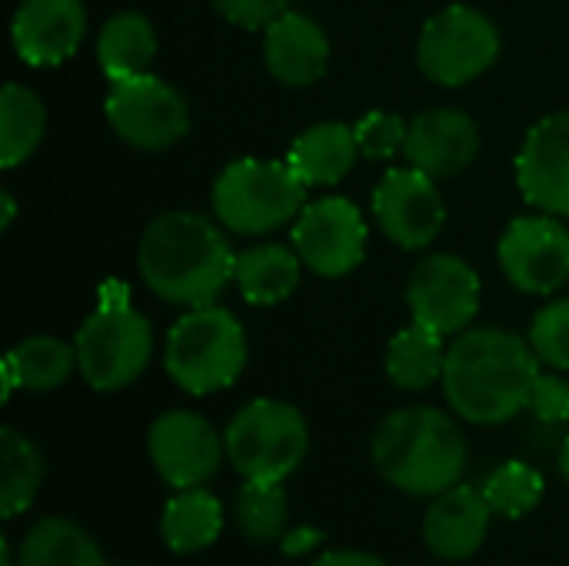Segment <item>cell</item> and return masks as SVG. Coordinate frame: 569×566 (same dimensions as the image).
I'll return each instance as SVG.
<instances>
[{
    "mask_svg": "<svg viewBox=\"0 0 569 566\" xmlns=\"http://www.w3.org/2000/svg\"><path fill=\"white\" fill-rule=\"evenodd\" d=\"M540 357L530 340L503 327H470L447 350L443 394L457 417L497 427L527 410Z\"/></svg>",
    "mask_w": 569,
    "mask_h": 566,
    "instance_id": "1",
    "label": "cell"
},
{
    "mask_svg": "<svg viewBox=\"0 0 569 566\" xmlns=\"http://www.w3.org/2000/svg\"><path fill=\"white\" fill-rule=\"evenodd\" d=\"M137 267L153 297L190 310L217 304L237 274V254L210 217L193 210H170L153 217L143 230Z\"/></svg>",
    "mask_w": 569,
    "mask_h": 566,
    "instance_id": "2",
    "label": "cell"
},
{
    "mask_svg": "<svg viewBox=\"0 0 569 566\" xmlns=\"http://www.w3.org/2000/svg\"><path fill=\"white\" fill-rule=\"evenodd\" d=\"M377 474L410 494L440 497L467 470V440L450 414L437 407H403L380 420L370 440Z\"/></svg>",
    "mask_w": 569,
    "mask_h": 566,
    "instance_id": "3",
    "label": "cell"
},
{
    "mask_svg": "<svg viewBox=\"0 0 569 566\" xmlns=\"http://www.w3.org/2000/svg\"><path fill=\"white\" fill-rule=\"evenodd\" d=\"M73 347L80 377L93 390L113 394L140 380V374L150 367L153 327L140 310L130 307L123 284H107L100 290L97 310L80 324Z\"/></svg>",
    "mask_w": 569,
    "mask_h": 566,
    "instance_id": "4",
    "label": "cell"
},
{
    "mask_svg": "<svg viewBox=\"0 0 569 566\" xmlns=\"http://www.w3.org/2000/svg\"><path fill=\"white\" fill-rule=\"evenodd\" d=\"M163 367L167 377L193 397L227 390L247 367V334L240 320L217 304L190 307L167 334Z\"/></svg>",
    "mask_w": 569,
    "mask_h": 566,
    "instance_id": "5",
    "label": "cell"
},
{
    "mask_svg": "<svg viewBox=\"0 0 569 566\" xmlns=\"http://www.w3.org/2000/svg\"><path fill=\"white\" fill-rule=\"evenodd\" d=\"M307 207V183L287 160L243 157L223 167L213 183L217 220L243 237L287 227Z\"/></svg>",
    "mask_w": 569,
    "mask_h": 566,
    "instance_id": "6",
    "label": "cell"
},
{
    "mask_svg": "<svg viewBox=\"0 0 569 566\" xmlns=\"http://www.w3.org/2000/svg\"><path fill=\"white\" fill-rule=\"evenodd\" d=\"M227 460L243 480L283 484L307 457L310 430L303 414L283 400H250L223 430Z\"/></svg>",
    "mask_w": 569,
    "mask_h": 566,
    "instance_id": "7",
    "label": "cell"
},
{
    "mask_svg": "<svg viewBox=\"0 0 569 566\" xmlns=\"http://www.w3.org/2000/svg\"><path fill=\"white\" fill-rule=\"evenodd\" d=\"M497 57L500 30L483 10L470 3H450L433 13L417 40V67L440 87L473 83L497 63Z\"/></svg>",
    "mask_w": 569,
    "mask_h": 566,
    "instance_id": "8",
    "label": "cell"
},
{
    "mask_svg": "<svg viewBox=\"0 0 569 566\" xmlns=\"http://www.w3.org/2000/svg\"><path fill=\"white\" fill-rule=\"evenodd\" d=\"M103 110L117 137L147 153L173 147L190 130V110L183 93L153 73L113 80Z\"/></svg>",
    "mask_w": 569,
    "mask_h": 566,
    "instance_id": "9",
    "label": "cell"
},
{
    "mask_svg": "<svg viewBox=\"0 0 569 566\" xmlns=\"http://www.w3.org/2000/svg\"><path fill=\"white\" fill-rule=\"evenodd\" d=\"M497 260L520 294H557L569 280V227L543 210L517 217L500 237Z\"/></svg>",
    "mask_w": 569,
    "mask_h": 566,
    "instance_id": "10",
    "label": "cell"
},
{
    "mask_svg": "<svg viewBox=\"0 0 569 566\" xmlns=\"http://www.w3.org/2000/svg\"><path fill=\"white\" fill-rule=\"evenodd\" d=\"M407 307L417 324L457 337L480 314V277L463 257L430 254L407 280Z\"/></svg>",
    "mask_w": 569,
    "mask_h": 566,
    "instance_id": "11",
    "label": "cell"
},
{
    "mask_svg": "<svg viewBox=\"0 0 569 566\" xmlns=\"http://www.w3.org/2000/svg\"><path fill=\"white\" fill-rule=\"evenodd\" d=\"M293 250L317 277H347L367 257V220L347 197L307 203L293 224Z\"/></svg>",
    "mask_w": 569,
    "mask_h": 566,
    "instance_id": "12",
    "label": "cell"
},
{
    "mask_svg": "<svg viewBox=\"0 0 569 566\" xmlns=\"http://www.w3.org/2000/svg\"><path fill=\"white\" fill-rule=\"evenodd\" d=\"M433 180L437 177L417 167H393L383 173L373 190V217L390 244L403 250H423L440 237L447 224V203Z\"/></svg>",
    "mask_w": 569,
    "mask_h": 566,
    "instance_id": "13",
    "label": "cell"
},
{
    "mask_svg": "<svg viewBox=\"0 0 569 566\" xmlns=\"http://www.w3.org/2000/svg\"><path fill=\"white\" fill-rule=\"evenodd\" d=\"M147 450L160 480L170 484L173 490L203 487L220 470V460L227 457V444L213 430V424L190 410L160 414L150 424Z\"/></svg>",
    "mask_w": 569,
    "mask_h": 566,
    "instance_id": "14",
    "label": "cell"
},
{
    "mask_svg": "<svg viewBox=\"0 0 569 566\" xmlns=\"http://www.w3.org/2000/svg\"><path fill=\"white\" fill-rule=\"evenodd\" d=\"M517 187L533 210L569 217V110L530 127L517 153Z\"/></svg>",
    "mask_w": 569,
    "mask_h": 566,
    "instance_id": "15",
    "label": "cell"
},
{
    "mask_svg": "<svg viewBox=\"0 0 569 566\" xmlns=\"http://www.w3.org/2000/svg\"><path fill=\"white\" fill-rule=\"evenodd\" d=\"M480 127L460 107H433L420 110L410 120L403 157L410 167L430 177H457L463 173L480 153Z\"/></svg>",
    "mask_w": 569,
    "mask_h": 566,
    "instance_id": "16",
    "label": "cell"
},
{
    "mask_svg": "<svg viewBox=\"0 0 569 566\" xmlns=\"http://www.w3.org/2000/svg\"><path fill=\"white\" fill-rule=\"evenodd\" d=\"M87 30L80 0H23L10 20V40L23 63L57 67L77 53Z\"/></svg>",
    "mask_w": 569,
    "mask_h": 566,
    "instance_id": "17",
    "label": "cell"
},
{
    "mask_svg": "<svg viewBox=\"0 0 569 566\" xmlns=\"http://www.w3.org/2000/svg\"><path fill=\"white\" fill-rule=\"evenodd\" d=\"M490 504L483 490L473 487H450L440 497H433L427 517H423V544L433 557L460 564L470 560L490 534Z\"/></svg>",
    "mask_w": 569,
    "mask_h": 566,
    "instance_id": "18",
    "label": "cell"
},
{
    "mask_svg": "<svg viewBox=\"0 0 569 566\" xmlns=\"http://www.w3.org/2000/svg\"><path fill=\"white\" fill-rule=\"evenodd\" d=\"M263 60L283 87H310L327 73L330 40L310 13L283 10L263 27Z\"/></svg>",
    "mask_w": 569,
    "mask_h": 566,
    "instance_id": "19",
    "label": "cell"
},
{
    "mask_svg": "<svg viewBox=\"0 0 569 566\" xmlns=\"http://www.w3.org/2000/svg\"><path fill=\"white\" fill-rule=\"evenodd\" d=\"M357 153H360V147H357L353 127L327 120V123L307 127L293 140L287 163L307 187H333L353 170Z\"/></svg>",
    "mask_w": 569,
    "mask_h": 566,
    "instance_id": "20",
    "label": "cell"
},
{
    "mask_svg": "<svg viewBox=\"0 0 569 566\" xmlns=\"http://www.w3.org/2000/svg\"><path fill=\"white\" fill-rule=\"evenodd\" d=\"M300 254L287 244H253L237 254L233 284L253 307H273L293 297L300 284Z\"/></svg>",
    "mask_w": 569,
    "mask_h": 566,
    "instance_id": "21",
    "label": "cell"
},
{
    "mask_svg": "<svg viewBox=\"0 0 569 566\" xmlns=\"http://www.w3.org/2000/svg\"><path fill=\"white\" fill-rule=\"evenodd\" d=\"M153 57H157V30L143 13L120 10L103 23L97 37V63L110 83L147 73Z\"/></svg>",
    "mask_w": 569,
    "mask_h": 566,
    "instance_id": "22",
    "label": "cell"
},
{
    "mask_svg": "<svg viewBox=\"0 0 569 566\" xmlns=\"http://www.w3.org/2000/svg\"><path fill=\"white\" fill-rule=\"evenodd\" d=\"M77 367V347L63 344L57 337H30L17 344L3 360V397H10L17 387L47 394L67 384V377Z\"/></svg>",
    "mask_w": 569,
    "mask_h": 566,
    "instance_id": "23",
    "label": "cell"
},
{
    "mask_svg": "<svg viewBox=\"0 0 569 566\" xmlns=\"http://www.w3.org/2000/svg\"><path fill=\"white\" fill-rule=\"evenodd\" d=\"M220 530H223V507L203 487L177 490V497L167 500L160 517V537L180 557L207 550L220 537Z\"/></svg>",
    "mask_w": 569,
    "mask_h": 566,
    "instance_id": "24",
    "label": "cell"
},
{
    "mask_svg": "<svg viewBox=\"0 0 569 566\" xmlns=\"http://www.w3.org/2000/svg\"><path fill=\"white\" fill-rule=\"evenodd\" d=\"M447 337L423 327V324H410L400 334H393L390 347H387V377L393 387L400 390H427L430 384L443 380V367H447Z\"/></svg>",
    "mask_w": 569,
    "mask_h": 566,
    "instance_id": "25",
    "label": "cell"
},
{
    "mask_svg": "<svg viewBox=\"0 0 569 566\" xmlns=\"http://www.w3.org/2000/svg\"><path fill=\"white\" fill-rule=\"evenodd\" d=\"M17 566H107V560L80 524L47 517L23 534Z\"/></svg>",
    "mask_w": 569,
    "mask_h": 566,
    "instance_id": "26",
    "label": "cell"
},
{
    "mask_svg": "<svg viewBox=\"0 0 569 566\" xmlns=\"http://www.w3.org/2000/svg\"><path fill=\"white\" fill-rule=\"evenodd\" d=\"M47 110L40 97L20 83H7L0 93V167L23 163L43 140Z\"/></svg>",
    "mask_w": 569,
    "mask_h": 566,
    "instance_id": "27",
    "label": "cell"
},
{
    "mask_svg": "<svg viewBox=\"0 0 569 566\" xmlns=\"http://www.w3.org/2000/svg\"><path fill=\"white\" fill-rule=\"evenodd\" d=\"M43 484L40 450L13 427L0 430V514L10 520L23 514Z\"/></svg>",
    "mask_w": 569,
    "mask_h": 566,
    "instance_id": "28",
    "label": "cell"
},
{
    "mask_svg": "<svg viewBox=\"0 0 569 566\" xmlns=\"http://www.w3.org/2000/svg\"><path fill=\"white\" fill-rule=\"evenodd\" d=\"M233 514H237V527L247 540H253V544L280 540L287 534V517H290L283 484L247 480L237 494Z\"/></svg>",
    "mask_w": 569,
    "mask_h": 566,
    "instance_id": "29",
    "label": "cell"
},
{
    "mask_svg": "<svg viewBox=\"0 0 569 566\" xmlns=\"http://www.w3.org/2000/svg\"><path fill=\"white\" fill-rule=\"evenodd\" d=\"M543 490H547V484H543L540 470H533L523 460H507L483 484V497H487L490 510L507 520H520L530 510H537L543 500Z\"/></svg>",
    "mask_w": 569,
    "mask_h": 566,
    "instance_id": "30",
    "label": "cell"
},
{
    "mask_svg": "<svg viewBox=\"0 0 569 566\" xmlns=\"http://www.w3.org/2000/svg\"><path fill=\"white\" fill-rule=\"evenodd\" d=\"M407 130L410 123L393 113V110H370L367 117L357 120L353 137L363 157L370 160H393L407 147Z\"/></svg>",
    "mask_w": 569,
    "mask_h": 566,
    "instance_id": "31",
    "label": "cell"
},
{
    "mask_svg": "<svg viewBox=\"0 0 569 566\" xmlns=\"http://www.w3.org/2000/svg\"><path fill=\"white\" fill-rule=\"evenodd\" d=\"M530 344L540 364H550L553 370H569V300H553L533 317Z\"/></svg>",
    "mask_w": 569,
    "mask_h": 566,
    "instance_id": "32",
    "label": "cell"
},
{
    "mask_svg": "<svg viewBox=\"0 0 569 566\" xmlns=\"http://www.w3.org/2000/svg\"><path fill=\"white\" fill-rule=\"evenodd\" d=\"M527 410H533L543 424H567L569 420V380L560 374H540L530 394Z\"/></svg>",
    "mask_w": 569,
    "mask_h": 566,
    "instance_id": "33",
    "label": "cell"
},
{
    "mask_svg": "<svg viewBox=\"0 0 569 566\" xmlns=\"http://www.w3.org/2000/svg\"><path fill=\"white\" fill-rule=\"evenodd\" d=\"M210 3L217 7L223 20L247 27V30H263L283 10H290V0H210Z\"/></svg>",
    "mask_w": 569,
    "mask_h": 566,
    "instance_id": "34",
    "label": "cell"
},
{
    "mask_svg": "<svg viewBox=\"0 0 569 566\" xmlns=\"http://www.w3.org/2000/svg\"><path fill=\"white\" fill-rule=\"evenodd\" d=\"M323 544V534L313 527H297L293 534H283V554L287 557H303L310 550H317Z\"/></svg>",
    "mask_w": 569,
    "mask_h": 566,
    "instance_id": "35",
    "label": "cell"
},
{
    "mask_svg": "<svg viewBox=\"0 0 569 566\" xmlns=\"http://www.w3.org/2000/svg\"><path fill=\"white\" fill-rule=\"evenodd\" d=\"M313 566H390L387 560L373 557V554H363V550H330L323 554Z\"/></svg>",
    "mask_w": 569,
    "mask_h": 566,
    "instance_id": "36",
    "label": "cell"
},
{
    "mask_svg": "<svg viewBox=\"0 0 569 566\" xmlns=\"http://www.w3.org/2000/svg\"><path fill=\"white\" fill-rule=\"evenodd\" d=\"M0 203H3V217H0V227L7 230V227L13 224V217H17V207H13V197H10V190H0Z\"/></svg>",
    "mask_w": 569,
    "mask_h": 566,
    "instance_id": "37",
    "label": "cell"
},
{
    "mask_svg": "<svg viewBox=\"0 0 569 566\" xmlns=\"http://www.w3.org/2000/svg\"><path fill=\"white\" fill-rule=\"evenodd\" d=\"M560 474H563V480L569 484V437L567 444H563V450H560Z\"/></svg>",
    "mask_w": 569,
    "mask_h": 566,
    "instance_id": "38",
    "label": "cell"
},
{
    "mask_svg": "<svg viewBox=\"0 0 569 566\" xmlns=\"http://www.w3.org/2000/svg\"><path fill=\"white\" fill-rule=\"evenodd\" d=\"M0 560H3V566H13V550H10V544H7V540L0 544Z\"/></svg>",
    "mask_w": 569,
    "mask_h": 566,
    "instance_id": "39",
    "label": "cell"
}]
</instances>
